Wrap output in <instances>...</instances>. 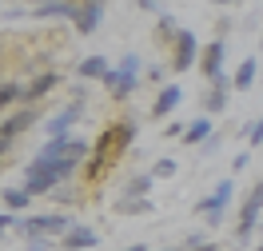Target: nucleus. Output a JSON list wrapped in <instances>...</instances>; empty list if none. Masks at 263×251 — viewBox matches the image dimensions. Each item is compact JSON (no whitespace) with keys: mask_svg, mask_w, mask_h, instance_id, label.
Listing matches in <instances>:
<instances>
[{"mask_svg":"<svg viewBox=\"0 0 263 251\" xmlns=\"http://www.w3.org/2000/svg\"><path fill=\"white\" fill-rule=\"evenodd\" d=\"M132 140H136V124H132V120H120L116 128H108V132L92 144V160H88V167H84V180H88V184L104 180V171L132 148Z\"/></svg>","mask_w":263,"mask_h":251,"instance_id":"obj_1","label":"nucleus"},{"mask_svg":"<svg viewBox=\"0 0 263 251\" xmlns=\"http://www.w3.org/2000/svg\"><path fill=\"white\" fill-rule=\"evenodd\" d=\"M72 227H76V223H72V216H56V211H48V216L16 219V231L24 235V239H32V243H44V239H64Z\"/></svg>","mask_w":263,"mask_h":251,"instance_id":"obj_2","label":"nucleus"},{"mask_svg":"<svg viewBox=\"0 0 263 251\" xmlns=\"http://www.w3.org/2000/svg\"><path fill=\"white\" fill-rule=\"evenodd\" d=\"M231 191H235V184H231V180H219L212 196H203V200L196 203V211L208 219L212 227H219V223H223V216H228V203H231Z\"/></svg>","mask_w":263,"mask_h":251,"instance_id":"obj_3","label":"nucleus"},{"mask_svg":"<svg viewBox=\"0 0 263 251\" xmlns=\"http://www.w3.org/2000/svg\"><path fill=\"white\" fill-rule=\"evenodd\" d=\"M263 223V180L251 187V196L243 200V211H239V223H235V235H239V243L251 239V231H259Z\"/></svg>","mask_w":263,"mask_h":251,"instance_id":"obj_4","label":"nucleus"},{"mask_svg":"<svg viewBox=\"0 0 263 251\" xmlns=\"http://www.w3.org/2000/svg\"><path fill=\"white\" fill-rule=\"evenodd\" d=\"M199 56H203V48H199L196 32L180 28V36L172 40V68H176V72H187V68L199 64Z\"/></svg>","mask_w":263,"mask_h":251,"instance_id":"obj_5","label":"nucleus"},{"mask_svg":"<svg viewBox=\"0 0 263 251\" xmlns=\"http://www.w3.org/2000/svg\"><path fill=\"white\" fill-rule=\"evenodd\" d=\"M80 116H84V100H72L68 108H60L52 120H44V132H48V140H68Z\"/></svg>","mask_w":263,"mask_h":251,"instance_id":"obj_6","label":"nucleus"},{"mask_svg":"<svg viewBox=\"0 0 263 251\" xmlns=\"http://www.w3.org/2000/svg\"><path fill=\"white\" fill-rule=\"evenodd\" d=\"M136 84H140V72L136 68H128V64H116L108 76H104V88L112 92L116 100H128L132 92H136Z\"/></svg>","mask_w":263,"mask_h":251,"instance_id":"obj_7","label":"nucleus"},{"mask_svg":"<svg viewBox=\"0 0 263 251\" xmlns=\"http://www.w3.org/2000/svg\"><path fill=\"white\" fill-rule=\"evenodd\" d=\"M36 120H40V116H36V108H28V104H24V108H16L8 120H0V140H16V136H24Z\"/></svg>","mask_w":263,"mask_h":251,"instance_id":"obj_8","label":"nucleus"},{"mask_svg":"<svg viewBox=\"0 0 263 251\" xmlns=\"http://www.w3.org/2000/svg\"><path fill=\"white\" fill-rule=\"evenodd\" d=\"M104 4L100 0H88V4H76V16H72V24H76V32L80 36H92L100 28V20H104Z\"/></svg>","mask_w":263,"mask_h":251,"instance_id":"obj_9","label":"nucleus"},{"mask_svg":"<svg viewBox=\"0 0 263 251\" xmlns=\"http://www.w3.org/2000/svg\"><path fill=\"white\" fill-rule=\"evenodd\" d=\"M223 40H212V44H208V48H203V56H199V68H203V76H208V80H223Z\"/></svg>","mask_w":263,"mask_h":251,"instance_id":"obj_10","label":"nucleus"},{"mask_svg":"<svg viewBox=\"0 0 263 251\" xmlns=\"http://www.w3.org/2000/svg\"><path fill=\"white\" fill-rule=\"evenodd\" d=\"M56 88H60V72H40L32 84H24V104L32 108L36 100H44V96H48V92H56Z\"/></svg>","mask_w":263,"mask_h":251,"instance_id":"obj_11","label":"nucleus"},{"mask_svg":"<svg viewBox=\"0 0 263 251\" xmlns=\"http://www.w3.org/2000/svg\"><path fill=\"white\" fill-rule=\"evenodd\" d=\"M96 243H100V235H96V227H88V223H76V227L60 239L64 251H88V247H96Z\"/></svg>","mask_w":263,"mask_h":251,"instance_id":"obj_12","label":"nucleus"},{"mask_svg":"<svg viewBox=\"0 0 263 251\" xmlns=\"http://www.w3.org/2000/svg\"><path fill=\"white\" fill-rule=\"evenodd\" d=\"M180 100H183V88H176V84L160 88V96H156V104H152V120H164V116H172V112L180 108Z\"/></svg>","mask_w":263,"mask_h":251,"instance_id":"obj_13","label":"nucleus"},{"mask_svg":"<svg viewBox=\"0 0 263 251\" xmlns=\"http://www.w3.org/2000/svg\"><path fill=\"white\" fill-rule=\"evenodd\" d=\"M228 88H231V80L223 76V80H215L208 92H203V112H212V116H219L223 108H228Z\"/></svg>","mask_w":263,"mask_h":251,"instance_id":"obj_14","label":"nucleus"},{"mask_svg":"<svg viewBox=\"0 0 263 251\" xmlns=\"http://www.w3.org/2000/svg\"><path fill=\"white\" fill-rule=\"evenodd\" d=\"M108 72H112V68H108V56H84L80 64H76V76H80V80H100L104 84Z\"/></svg>","mask_w":263,"mask_h":251,"instance_id":"obj_15","label":"nucleus"},{"mask_svg":"<svg viewBox=\"0 0 263 251\" xmlns=\"http://www.w3.org/2000/svg\"><path fill=\"white\" fill-rule=\"evenodd\" d=\"M152 184H156V176H132L128 184H124V191H120V200H148V191H152Z\"/></svg>","mask_w":263,"mask_h":251,"instance_id":"obj_16","label":"nucleus"},{"mask_svg":"<svg viewBox=\"0 0 263 251\" xmlns=\"http://www.w3.org/2000/svg\"><path fill=\"white\" fill-rule=\"evenodd\" d=\"M212 136H215V132H212V116H199V120H192V124H187V132H183V144H199V148H203Z\"/></svg>","mask_w":263,"mask_h":251,"instance_id":"obj_17","label":"nucleus"},{"mask_svg":"<svg viewBox=\"0 0 263 251\" xmlns=\"http://www.w3.org/2000/svg\"><path fill=\"white\" fill-rule=\"evenodd\" d=\"M255 76H259V64H255V60L247 56L243 64L235 68V76H231V88H239V92H247V88L255 84Z\"/></svg>","mask_w":263,"mask_h":251,"instance_id":"obj_18","label":"nucleus"},{"mask_svg":"<svg viewBox=\"0 0 263 251\" xmlns=\"http://www.w3.org/2000/svg\"><path fill=\"white\" fill-rule=\"evenodd\" d=\"M0 200H4V211H12V216H16V211H24V207L32 203V196H28L24 187H4V191H0Z\"/></svg>","mask_w":263,"mask_h":251,"instance_id":"obj_19","label":"nucleus"},{"mask_svg":"<svg viewBox=\"0 0 263 251\" xmlns=\"http://www.w3.org/2000/svg\"><path fill=\"white\" fill-rule=\"evenodd\" d=\"M32 16H40V20H48V16L72 20V16H76V4H52V0H44V4H36V8H32Z\"/></svg>","mask_w":263,"mask_h":251,"instance_id":"obj_20","label":"nucleus"},{"mask_svg":"<svg viewBox=\"0 0 263 251\" xmlns=\"http://www.w3.org/2000/svg\"><path fill=\"white\" fill-rule=\"evenodd\" d=\"M12 104H24V84H16V80L0 84V112L12 108Z\"/></svg>","mask_w":263,"mask_h":251,"instance_id":"obj_21","label":"nucleus"},{"mask_svg":"<svg viewBox=\"0 0 263 251\" xmlns=\"http://www.w3.org/2000/svg\"><path fill=\"white\" fill-rule=\"evenodd\" d=\"M116 211H124V216H152V200H120L116 203Z\"/></svg>","mask_w":263,"mask_h":251,"instance_id":"obj_22","label":"nucleus"},{"mask_svg":"<svg viewBox=\"0 0 263 251\" xmlns=\"http://www.w3.org/2000/svg\"><path fill=\"white\" fill-rule=\"evenodd\" d=\"M152 176H156V180H172V176H176V160H156Z\"/></svg>","mask_w":263,"mask_h":251,"instance_id":"obj_23","label":"nucleus"},{"mask_svg":"<svg viewBox=\"0 0 263 251\" xmlns=\"http://www.w3.org/2000/svg\"><path fill=\"white\" fill-rule=\"evenodd\" d=\"M156 32H160V36H167V40H176V36H180V24H176L172 16H160V24H156Z\"/></svg>","mask_w":263,"mask_h":251,"instance_id":"obj_24","label":"nucleus"},{"mask_svg":"<svg viewBox=\"0 0 263 251\" xmlns=\"http://www.w3.org/2000/svg\"><path fill=\"white\" fill-rule=\"evenodd\" d=\"M247 144H251V148H259V144H263V116L247 128Z\"/></svg>","mask_w":263,"mask_h":251,"instance_id":"obj_25","label":"nucleus"},{"mask_svg":"<svg viewBox=\"0 0 263 251\" xmlns=\"http://www.w3.org/2000/svg\"><path fill=\"white\" fill-rule=\"evenodd\" d=\"M52 200H56V203H72V200H76V187H56Z\"/></svg>","mask_w":263,"mask_h":251,"instance_id":"obj_26","label":"nucleus"},{"mask_svg":"<svg viewBox=\"0 0 263 251\" xmlns=\"http://www.w3.org/2000/svg\"><path fill=\"white\" fill-rule=\"evenodd\" d=\"M247 164H251V151H239V156L231 160V171H243Z\"/></svg>","mask_w":263,"mask_h":251,"instance_id":"obj_27","label":"nucleus"},{"mask_svg":"<svg viewBox=\"0 0 263 251\" xmlns=\"http://www.w3.org/2000/svg\"><path fill=\"white\" fill-rule=\"evenodd\" d=\"M8 227H16V216L12 211H0V235L8 231Z\"/></svg>","mask_w":263,"mask_h":251,"instance_id":"obj_28","label":"nucleus"},{"mask_svg":"<svg viewBox=\"0 0 263 251\" xmlns=\"http://www.w3.org/2000/svg\"><path fill=\"white\" fill-rule=\"evenodd\" d=\"M183 132H187V124H167V128H164L167 140H176V136H183Z\"/></svg>","mask_w":263,"mask_h":251,"instance_id":"obj_29","label":"nucleus"},{"mask_svg":"<svg viewBox=\"0 0 263 251\" xmlns=\"http://www.w3.org/2000/svg\"><path fill=\"white\" fill-rule=\"evenodd\" d=\"M215 148H219V132H215V136H212V140H208V144H203L199 151H203V156H215Z\"/></svg>","mask_w":263,"mask_h":251,"instance_id":"obj_30","label":"nucleus"},{"mask_svg":"<svg viewBox=\"0 0 263 251\" xmlns=\"http://www.w3.org/2000/svg\"><path fill=\"white\" fill-rule=\"evenodd\" d=\"M203 243H208V239H203L199 231H192V235H187V247H203Z\"/></svg>","mask_w":263,"mask_h":251,"instance_id":"obj_31","label":"nucleus"},{"mask_svg":"<svg viewBox=\"0 0 263 251\" xmlns=\"http://www.w3.org/2000/svg\"><path fill=\"white\" fill-rule=\"evenodd\" d=\"M52 247V239H44V243H28V247H20V251H48Z\"/></svg>","mask_w":263,"mask_h":251,"instance_id":"obj_32","label":"nucleus"},{"mask_svg":"<svg viewBox=\"0 0 263 251\" xmlns=\"http://www.w3.org/2000/svg\"><path fill=\"white\" fill-rule=\"evenodd\" d=\"M8 151H12V140H0V160H4Z\"/></svg>","mask_w":263,"mask_h":251,"instance_id":"obj_33","label":"nucleus"},{"mask_svg":"<svg viewBox=\"0 0 263 251\" xmlns=\"http://www.w3.org/2000/svg\"><path fill=\"white\" fill-rule=\"evenodd\" d=\"M120 251H148V243H132V247H120Z\"/></svg>","mask_w":263,"mask_h":251,"instance_id":"obj_34","label":"nucleus"},{"mask_svg":"<svg viewBox=\"0 0 263 251\" xmlns=\"http://www.w3.org/2000/svg\"><path fill=\"white\" fill-rule=\"evenodd\" d=\"M152 251H176V247H152Z\"/></svg>","mask_w":263,"mask_h":251,"instance_id":"obj_35","label":"nucleus"},{"mask_svg":"<svg viewBox=\"0 0 263 251\" xmlns=\"http://www.w3.org/2000/svg\"><path fill=\"white\" fill-rule=\"evenodd\" d=\"M259 231H263V223H259Z\"/></svg>","mask_w":263,"mask_h":251,"instance_id":"obj_36","label":"nucleus"},{"mask_svg":"<svg viewBox=\"0 0 263 251\" xmlns=\"http://www.w3.org/2000/svg\"><path fill=\"white\" fill-rule=\"evenodd\" d=\"M259 251H263V243H259Z\"/></svg>","mask_w":263,"mask_h":251,"instance_id":"obj_37","label":"nucleus"},{"mask_svg":"<svg viewBox=\"0 0 263 251\" xmlns=\"http://www.w3.org/2000/svg\"><path fill=\"white\" fill-rule=\"evenodd\" d=\"M259 44H263V40H259Z\"/></svg>","mask_w":263,"mask_h":251,"instance_id":"obj_38","label":"nucleus"}]
</instances>
